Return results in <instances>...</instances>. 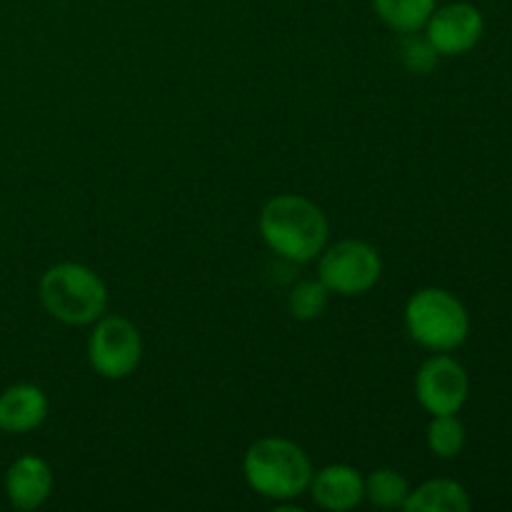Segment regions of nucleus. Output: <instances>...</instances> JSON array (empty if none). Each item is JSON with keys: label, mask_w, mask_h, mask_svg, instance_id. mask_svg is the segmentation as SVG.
Masks as SVG:
<instances>
[{"label": "nucleus", "mask_w": 512, "mask_h": 512, "mask_svg": "<svg viewBox=\"0 0 512 512\" xmlns=\"http://www.w3.org/2000/svg\"><path fill=\"white\" fill-rule=\"evenodd\" d=\"M260 233L268 248L290 263H310L328 245V218L300 195H278L260 213Z\"/></svg>", "instance_id": "1"}, {"label": "nucleus", "mask_w": 512, "mask_h": 512, "mask_svg": "<svg viewBox=\"0 0 512 512\" xmlns=\"http://www.w3.org/2000/svg\"><path fill=\"white\" fill-rule=\"evenodd\" d=\"M243 473L250 488L270 500H293L308 490L313 465L300 445L283 438H263L245 453Z\"/></svg>", "instance_id": "2"}, {"label": "nucleus", "mask_w": 512, "mask_h": 512, "mask_svg": "<svg viewBox=\"0 0 512 512\" xmlns=\"http://www.w3.org/2000/svg\"><path fill=\"white\" fill-rule=\"evenodd\" d=\"M40 300L60 323L90 325L108 308V288L88 265L60 263L40 278Z\"/></svg>", "instance_id": "3"}, {"label": "nucleus", "mask_w": 512, "mask_h": 512, "mask_svg": "<svg viewBox=\"0 0 512 512\" xmlns=\"http://www.w3.org/2000/svg\"><path fill=\"white\" fill-rule=\"evenodd\" d=\"M405 328L423 348L453 350L468 338L470 318L463 303L448 290L425 288L405 305Z\"/></svg>", "instance_id": "4"}, {"label": "nucleus", "mask_w": 512, "mask_h": 512, "mask_svg": "<svg viewBox=\"0 0 512 512\" xmlns=\"http://www.w3.org/2000/svg\"><path fill=\"white\" fill-rule=\"evenodd\" d=\"M320 255V283L335 295L368 293L383 273L378 250L363 240H340Z\"/></svg>", "instance_id": "5"}, {"label": "nucleus", "mask_w": 512, "mask_h": 512, "mask_svg": "<svg viewBox=\"0 0 512 512\" xmlns=\"http://www.w3.org/2000/svg\"><path fill=\"white\" fill-rule=\"evenodd\" d=\"M143 340L135 325L120 315L103 318L88 338L90 368L108 380H123L140 365Z\"/></svg>", "instance_id": "6"}, {"label": "nucleus", "mask_w": 512, "mask_h": 512, "mask_svg": "<svg viewBox=\"0 0 512 512\" xmlns=\"http://www.w3.org/2000/svg\"><path fill=\"white\" fill-rule=\"evenodd\" d=\"M468 393V373L450 355L430 358L415 378V398L430 415H455L468 400Z\"/></svg>", "instance_id": "7"}, {"label": "nucleus", "mask_w": 512, "mask_h": 512, "mask_svg": "<svg viewBox=\"0 0 512 512\" xmlns=\"http://www.w3.org/2000/svg\"><path fill=\"white\" fill-rule=\"evenodd\" d=\"M428 40L440 55H463L483 35V15L470 3H450L435 8L428 23Z\"/></svg>", "instance_id": "8"}, {"label": "nucleus", "mask_w": 512, "mask_h": 512, "mask_svg": "<svg viewBox=\"0 0 512 512\" xmlns=\"http://www.w3.org/2000/svg\"><path fill=\"white\" fill-rule=\"evenodd\" d=\"M5 493L18 510H35L53 493V470L38 455H23L5 475Z\"/></svg>", "instance_id": "9"}, {"label": "nucleus", "mask_w": 512, "mask_h": 512, "mask_svg": "<svg viewBox=\"0 0 512 512\" xmlns=\"http://www.w3.org/2000/svg\"><path fill=\"white\" fill-rule=\"evenodd\" d=\"M310 495L325 510L345 512L363 503L365 480L350 465H328L310 478Z\"/></svg>", "instance_id": "10"}, {"label": "nucleus", "mask_w": 512, "mask_h": 512, "mask_svg": "<svg viewBox=\"0 0 512 512\" xmlns=\"http://www.w3.org/2000/svg\"><path fill=\"white\" fill-rule=\"evenodd\" d=\"M48 418V398L38 385H10L0 395V430L10 435H25L43 425Z\"/></svg>", "instance_id": "11"}, {"label": "nucleus", "mask_w": 512, "mask_h": 512, "mask_svg": "<svg viewBox=\"0 0 512 512\" xmlns=\"http://www.w3.org/2000/svg\"><path fill=\"white\" fill-rule=\"evenodd\" d=\"M403 508L408 512H465L470 510V498L455 480H430L410 490Z\"/></svg>", "instance_id": "12"}, {"label": "nucleus", "mask_w": 512, "mask_h": 512, "mask_svg": "<svg viewBox=\"0 0 512 512\" xmlns=\"http://www.w3.org/2000/svg\"><path fill=\"white\" fill-rule=\"evenodd\" d=\"M373 8L378 18L398 33H415L430 20L435 0H373Z\"/></svg>", "instance_id": "13"}, {"label": "nucleus", "mask_w": 512, "mask_h": 512, "mask_svg": "<svg viewBox=\"0 0 512 512\" xmlns=\"http://www.w3.org/2000/svg\"><path fill=\"white\" fill-rule=\"evenodd\" d=\"M408 495V480L390 468L375 470L365 480V498L378 508H403Z\"/></svg>", "instance_id": "14"}, {"label": "nucleus", "mask_w": 512, "mask_h": 512, "mask_svg": "<svg viewBox=\"0 0 512 512\" xmlns=\"http://www.w3.org/2000/svg\"><path fill=\"white\" fill-rule=\"evenodd\" d=\"M330 290L320 280H303L290 290L288 308L295 320H315L328 310Z\"/></svg>", "instance_id": "15"}, {"label": "nucleus", "mask_w": 512, "mask_h": 512, "mask_svg": "<svg viewBox=\"0 0 512 512\" xmlns=\"http://www.w3.org/2000/svg\"><path fill=\"white\" fill-rule=\"evenodd\" d=\"M465 445V428L455 415H433L428 425V448L438 458H455Z\"/></svg>", "instance_id": "16"}, {"label": "nucleus", "mask_w": 512, "mask_h": 512, "mask_svg": "<svg viewBox=\"0 0 512 512\" xmlns=\"http://www.w3.org/2000/svg\"><path fill=\"white\" fill-rule=\"evenodd\" d=\"M438 55L440 53L430 43L428 35L423 38V35H418V30L415 33H405V38L400 40V60H403V65L410 73L428 75L438 65Z\"/></svg>", "instance_id": "17"}]
</instances>
